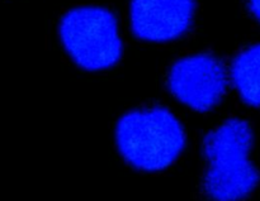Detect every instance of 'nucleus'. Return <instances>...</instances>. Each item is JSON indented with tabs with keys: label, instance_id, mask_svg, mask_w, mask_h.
Listing matches in <instances>:
<instances>
[{
	"label": "nucleus",
	"instance_id": "nucleus-2",
	"mask_svg": "<svg viewBox=\"0 0 260 201\" xmlns=\"http://www.w3.org/2000/svg\"><path fill=\"white\" fill-rule=\"evenodd\" d=\"M114 141L122 158L135 170L160 172L182 156L187 136L172 111L155 106L124 114L116 126Z\"/></svg>",
	"mask_w": 260,
	"mask_h": 201
},
{
	"label": "nucleus",
	"instance_id": "nucleus-5",
	"mask_svg": "<svg viewBox=\"0 0 260 201\" xmlns=\"http://www.w3.org/2000/svg\"><path fill=\"white\" fill-rule=\"evenodd\" d=\"M193 10V0H132V28L144 39H173L187 29Z\"/></svg>",
	"mask_w": 260,
	"mask_h": 201
},
{
	"label": "nucleus",
	"instance_id": "nucleus-3",
	"mask_svg": "<svg viewBox=\"0 0 260 201\" xmlns=\"http://www.w3.org/2000/svg\"><path fill=\"white\" fill-rule=\"evenodd\" d=\"M60 33L68 52L84 68H107L121 56L122 45L116 19L102 8L71 10L61 22Z\"/></svg>",
	"mask_w": 260,
	"mask_h": 201
},
{
	"label": "nucleus",
	"instance_id": "nucleus-6",
	"mask_svg": "<svg viewBox=\"0 0 260 201\" xmlns=\"http://www.w3.org/2000/svg\"><path fill=\"white\" fill-rule=\"evenodd\" d=\"M234 85L241 98L253 106H260V45L238 56L231 71Z\"/></svg>",
	"mask_w": 260,
	"mask_h": 201
},
{
	"label": "nucleus",
	"instance_id": "nucleus-1",
	"mask_svg": "<svg viewBox=\"0 0 260 201\" xmlns=\"http://www.w3.org/2000/svg\"><path fill=\"white\" fill-rule=\"evenodd\" d=\"M254 133L248 122L229 119L203 139V190L212 201H243L258 187L260 172L250 158Z\"/></svg>",
	"mask_w": 260,
	"mask_h": 201
},
{
	"label": "nucleus",
	"instance_id": "nucleus-4",
	"mask_svg": "<svg viewBox=\"0 0 260 201\" xmlns=\"http://www.w3.org/2000/svg\"><path fill=\"white\" fill-rule=\"evenodd\" d=\"M169 86L184 105L205 113L215 108L223 98L228 76L215 57L197 55L179 60L173 66Z\"/></svg>",
	"mask_w": 260,
	"mask_h": 201
},
{
	"label": "nucleus",
	"instance_id": "nucleus-7",
	"mask_svg": "<svg viewBox=\"0 0 260 201\" xmlns=\"http://www.w3.org/2000/svg\"><path fill=\"white\" fill-rule=\"evenodd\" d=\"M250 8L254 14L260 19V0H250Z\"/></svg>",
	"mask_w": 260,
	"mask_h": 201
}]
</instances>
